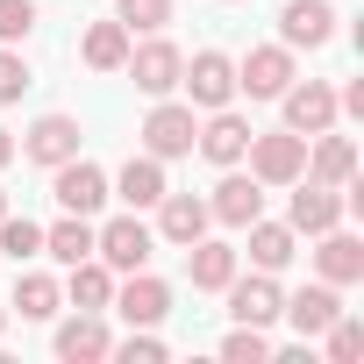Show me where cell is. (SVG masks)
I'll use <instances>...</instances> for the list:
<instances>
[{"mask_svg": "<svg viewBox=\"0 0 364 364\" xmlns=\"http://www.w3.org/2000/svg\"><path fill=\"white\" fill-rule=\"evenodd\" d=\"M79 136H86V129H79L72 114H36V122H29V136L15 143V157H29V164H43V171H50V164L79 157Z\"/></svg>", "mask_w": 364, "mask_h": 364, "instance_id": "4fadbf2b", "label": "cell"}, {"mask_svg": "<svg viewBox=\"0 0 364 364\" xmlns=\"http://www.w3.org/2000/svg\"><path fill=\"white\" fill-rule=\"evenodd\" d=\"M222 357H229V364H264V357H272V336L250 328V321H236V328L222 336Z\"/></svg>", "mask_w": 364, "mask_h": 364, "instance_id": "4dcf8cb0", "label": "cell"}, {"mask_svg": "<svg viewBox=\"0 0 364 364\" xmlns=\"http://www.w3.org/2000/svg\"><path fill=\"white\" fill-rule=\"evenodd\" d=\"M193 136H200L193 107H186V100H171V93H164V100L150 107V122H143V150L164 157V164H171V157H193Z\"/></svg>", "mask_w": 364, "mask_h": 364, "instance_id": "ba28073f", "label": "cell"}, {"mask_svg": "<svg viewBox=\"0 0 364 364\" xmlns=\"http://www.w3.org/2000/svg\"><path fill=\"white\" fill-rule=\"evenodd\" d=\"M193 150L208 157V164H243V150H250V122L236 114V107H215L208 122H200V136H193Z\"/></svg>", "mask_w": 364, "mask_h": 364, "instance_id": "e0dca14e", "label": "cell"}, {"mask_svg": "<svg viewBox=\"0 0 364 364\" xmlns=\"http://www.w3.org/2000/svg\"><path fill=\"white\" fill-rule=\"evenodd\" d=\"M129 43H136V36H129V29H122L114 15H107V22H93V29H86L79 58H86L93 72H122V65H129Z\"/></svg>", "mask_w": 364, "mask_h": 364, "instance_id": "484cf974", "label": "cell"}, {"mask_svg": "<svg viewBox=\"0 0 364 364\" xmlns=\"http://www.w3.org/2000/svg\"><path fill=\"white\" fill-rule=\"evenodd\" d=\"M65 300H72V307H86V314H107V300H114V272H107L100 257L65 264Z\"/></svg>", "mask_w": 364, "mask_h": 364, "instance_id": "603a6c76", "label": "cell"}, {"mask_svg": "<svg viewBox=\"0 0 364 364\" xmlns=\"http://www.w3.org/2000/svg\"><path fill=\"white\" fill-rule=\"evenodd\" d=\"M336 36V8L328 0H286L279 8V43L286 50H321Z\"/></svg>", "mask_w": 364, "mask_h": 364, "instance_id": "9a60e30c", "label": "cell"}, {"mask_svg": "<svg viewBox=\"0 0 364 364\" xmlns=\"http://www.w3.org/2000/svg\"><path fill=\"white\" fill-rule=\"evenodd\" d=\"M114 22H122L129 36H150V29L171 22V0H114Z\"/></svg>", "mask_w": 364, "mask_h": 364, "instance_id": "f546056e", "label": "cell"}, {"mask_svg": "<svg viewBox=\"0 0 364 364\" xmlns=\"http://www.w3.org/2000/svg\"><path fill=\"white\" fill-rule=\"evenodd\" d=\"M107 357H129V364H164V336H150V328H129Z\"/></svg>", "mask_w": 364, "mask_h": 364, "instance_id": "836d02e7", "label": "cell"}, {"mask_svg": "<svg viewBox=\"0 0 364 364\" xmlns=\"http://www.w3.org/2000/svg\"><path fill=\"white\" fill-rule=\"evenodd\" d=\"M178 86H186V107H229L236 100V58L229 50H193L186 72H178Z\"/></svg>", "mask_w": 364, "mask_h": 364, "instance_id": "277c9868", "label": "cell"}, {"mask_svg": "<svg viewBox=\"0 0 364 364\" xmlns=\"http://www.w3.org/2000/svg\"><path fill=\"white\" fill-rule=\"evenodd\" d=\"M43 257H58V264L93 257V215H65V222H50V229H43Z\"/></svg>", "mask_w": 364, "mask_h": 364, "instance_id": "4316f807", "label": "cell"}, {"mask_svg": "<svg viewBox=\"0 0 364 364\" xmlns=\"http://www.w3.org/2000/svg\"><path fill=\"white\" fill-rule=\"evenodd\" d=\"M129 328H157L164 314H171V286L143 264V272H122V286H114V300H107Z\"/></svg>", "mask_w": 364, "mask_h": 364, "instance_id": "52a82bcc", "label": "cell"}, {"mask_svg": "<svg viewBox=\"0 0 364 364\" xmlns=\"http://www.w3.org/2000/svg\"><path fill=\"white\" fill-rule=\"evenodd\" d=\"M222 8H236V0H222Z\"/></svg>", "mask_w": 364, "mask_h": 364, "instance_id": "74e56055", "label": "cell"}, {"mask_svg": "<svg viewBox=\"0 0 364 364\" xmlns=\"http://www.w3.org/2000/svg\"><path fill=\"white\" fill-rule=\"evenodd\" d=\"M122 72L136 79V93L164 100V93H178V72H186V50H178L171 36H157V29H150V43H129V65H122Z\"/></svg>", "mask_w": 364, "mask_h": 364, "instance_id": "3957f363", "label": "cell"}, {"mask_svg": "<svg viewBox=\"0 0 364 364\" xmlns=\"http://www.w3.org/2000/svg\"><path fill=\"white\" fill-rule=\"evenodd\" d=\"M264 215V186H257V178L250 171H222V186H215V200H208V222H222V229H250Z\"/></svg>", "mask_w": 364, "mask_h": 364, "instance_id": "5bb4252c", "label": "cell"}, {"mask_svg": "<svg viewBox=\"0 0 364 364\" xmlns=\"http://www.w3.org/2000/svg\"><path fill=\"white\" fill-rule=\"evenodd\" d=\"M50 350L65 357V364H100L107 350H114V336H107V321L100 314H72V321H58V336H50Z\"/></svg>", "mask_w": 364, "mask_h": 364, "instance_id": "ffe728a7", "label": "cell"}, {"mask_svg": "<svg viewBox=\"0 0 364 364\" xmlns=\"http://www.w3.org/2000/svg\"><path fill=\"white\" fill-rule=\"evenodd\" d=\"M343 215H350L343 186H321V178H293V200H286V229H293V236H321V229H336Z\"/></svg>", "mask_w": 364, "mask_h": 364, "instance_id": "5b68a950", "label": "cell"}, {"mask_svg": "<svg viewBox=\"0 0 364 364\" xmlns=\"http://www.w3.org/2000/svg\"><path fill=\"white\" fill-rule=\"evenodd\" d=\"M150 250H157V229H150L136 208L93 229V257H100L107 272H143V264H150Z\"/></svg>", "mask_w": 364, "mask_h": 364, "instance_id": "6da1fadb", "label": "cell"}, {"mask_svg": "<svg viewBox=\"0 0 364 364\" xmlns=\"http://www.w3.org/2000/svg\"><path fill=\"white\" fill-rule=\"evenodd\" d=\"M300 178H321V186H350V178H357V136H343V129L307 136V171H300Z\"/></svg>", "mask_w": 364, "mask_h": 364, "instance_id": "2e32d148", "label": "cell"}, {"mask_svg": "<svg viewBox=\"0 0 364 364\" xmlns=\"http://www.w3.org/2000/svg\"><path fill=\"white\" fill-rule=\"evenodd\" d=\"M0 336H8V307H0Z\"/></svg>", "mask_w": 364, "mask_h": 364, "instance_id": "d590c367", "label": "cell"}, {"mask_svg": "<svg viewBox=\"0 0 364 364\" xmlns=\"http://www.w3.org/2000/svg\"><path fill=\"white\" fill-rule=\"evenodd\" d=\"M8 164H15V136H8V129H0V171H8Z\"/></svg>", "mask_w": 364, "mask_h": 364, "instance_id": "e575fe53", "label": "cell"}, {"mask_svg": "<svg viewBox=\"0 0 364 364\" xmlns=\"http://www.w3.org/2000/svg\"><path fill=\"white\" fill-rule=\"evenodd\" d=\"M50 193H58L65 215H100L107 208V171L93 157H65V164H50Z\"/></svg>", "mask_w": 364, "mask_h": 364, "instance_id": "9c48e42d", "label": "cell"}, {"mask_svg": "<svg viewBox=\"0 0 364 364\" xmlns=\"http://www.w3.org/2000/svg\"><path fill=\"white\" fill-rule=\"evenodd\" d=\"M0 215H8V193H0Z\"/></svg>", "mask_w": 364, "mask_h": 364, "instance_id": "8d00e7d4", "label": "cell"}, {"mask_svg": "<svg viewBox=\"0 0 364 364\" xmlns=\"http://www.w3.org/2000/svg\"><path fill=\"white\" fill-rule=\"evenodd\" d=\"M279 107H286V129H293V136H321V129H336V122H343V107H336V86H328V79H293V86L279 93Z\"/></svg>", "mask_w": 364, "mask_h": 364, "instance_id": "8992f818", "label": "cell"}, {"mask_svg": "<svg viewBox=\"0 0 364 364\" xmlns=\"http://www.w3.org/2000/svg\"><path fill=\"white\" fill-rule=\"evenodd\" d=\"M222 293H229V321H250V328H272V321H279V307H286L279 272H250V279L236 272Z\"/></svg>", "mask_w": 364, "mask_h": 364, "instance_id": "8fae6325", "label": "cell"}, {"mask_svg": "<svg viewBox=\"0 0 364 364\" xmlns=\"http://www.w3.org/2000/svg\"><path fill=\"white\" fill-rule=\"evenodd\" d=\"M58 307H65V286H58L50 272H22V279H15L8 314H22V321H58Z\"/></svg>", "mask_w": 364, "mask_h": 364, "instance_id": "d4e9b609", "label": "cell"}, {"mask_svg": "<svg viewBox=\"0 0 364 364\" xmlns=\"http://www.w3.org/2000/svg\"><path fill=\"white\" fill-rule=\"evenodd\" d=\"M293 257H300V236H293L286 222H264V215H257V222H250V272H286Z\"/></svg>", "mask_w": 364, "mask_h": 364, "instance_id": "cb8c5ba5", "label": "cell"}, {"mask_svg": "<svg viewBox=\"0 0 364 364\" xmlns=\"http://www.w3.org/2000/svg\"><path fill=\"white\" fill-rule=\"evenodd\" d=\"M36 29V0H0V43H29Z\"/></svg>", "mask_w": 364, "mask_h": 364, "instance_id": "d6a6232c", "label": "cell"}, {"mask_svg": "<svg viewBox=\"0 0 364 364\" xmlns=\"http://www.w3.org/2000/svg\"><path fill=\"white\" fill-rule=\"evenodd\" d=\"M250 178L257 186H293V178L307 171V136H293V129H272V136H257L250 129Z\"/></svg>", "mask_w": 364, "mask_h": 364, "instance_id": "7a4b0ae2", "label": "cell"}, {"mask_svg": "<svg viewBox=\"0 0 364 364\" xmlns=\"http://www.w3.org/2000/svg\"><path fill=\"white\" fill-rule=\"evenodd\" d=\"M36 86V72H29V58L15 50V43H0V107H15L22 93Z\"/></svg>", "mask_w": 364, "mask_h": 364, "instance_id": "1f68e13d", "label": "cell"}, {"mask_svg": "<svg viewBox=\"0 0 364 364\" xmlns=\"http://www.w3.org/2000/svg\"><path fill=\"white\" fill-rule=\"evenodd\" d=\"M236 264H243L236 243H215V236H193V243H186V279H193V293H222V286L236 279Z\"/></svg>", "mask_w": 364, "mask_h": 364, "instance_id": "d6986e66", "label": "cell"}, {"mask_svg": "<svg viewBox=\"0 0 364 364\" xmlns=\"http://www.w3.org/2000/svg\"><path fill=\"white\" fill-rule=\"evenodd\" d=\"M321 343H328V357H336V364H357V357H364V321L343 307V314L321 328Z\"/></svg>", "mask_w": 364, "mask_h": 364, "instance_id": "f1b7e54d", "label": "cell"}, {"mask_svg": "<svg viewBox=\"0 0 364 364\" xmlns=\"http://www.w3.org/2000/svg\"><path fill=\"white\" fill-rule=\"evenodd\" d=\"M336 314H343V286H328V279H314V286L286 293V307H279V321H286L300 343H314V336H321Z\"/></svg>", "mask_w": 364, "mask_h": 364, "instance_id": "7c38bea8", "label": "cell"}, {"mask_svg": "<svg viewBox=\"0 0 364 364\" xmlns=\"http://www.w3.org/2000/svg\"><path fill=\"white\" fill-rule=\"evenodd\" d=\"M314 272H321L328 286H357V279H364V236H350L343 222L321 229V236H314Z\"/></svg>", "mask_w": 364, "mask_h": 364, "instance_id": "ac0fdd59", "label": "cell"}, {"mask_svg": "<svg viewBox=\"0 0 364 364\" xmlns=\"http://www.w3.org/2000/svg\"><path fill=\"white\" fill-rule=\"evenodd\" d=\"M107 193H122L136 215H143V208H157V200H164V157H150V150H143V157H129V164L107 178Z\"/></svg>", "mask_w": 364, "mask_h": 364, "instance_id": "7402d4cb", "label": "cell"}, {"mask_svg": "<svg viewBox=\"0 0 364 364\" xmlns=\"http://www.w3.org/2000/svg\"><path fill=\"white\" fill-rule=\"evenodd\" d=\"M193 236H208V200H200V193H171V186H164V200H157V243L186 250Z\"/></svg>", "mask_w": 364, "mask_h": 364, "instance_id": "44dd1931", "label": "cell"}, {"mask_svg": "<svg viewBox=\"0 0 364 364\" xmlns=\"http://www.w3.org/2000/svg\"><path fill=\"white\" fill-rule=\"evenodd\" d=\"M0 250H8L15 264H29V257H43V229H36L29 215L8 208V215H0Z\"/></svg>", "mask_w": 364, "mask_h": 364, "instance_id": "83f0119b", "label": "cell"}, {"mask_svg": "<svg viewBox=\"0 0 364 364\" xmlns=\"http://www.w3.org/2000/svg\"><path fill=\"white\" fill-rule=\"evenodd\" d=\"M293 79H300V65H293L286 43H257V50L236 65V93H250V100H279Z\"/></svg>", "mask_w": 364, "mask_h": 364, "instance_id": "30bf717a", "label": "cell"}]
</instances>
